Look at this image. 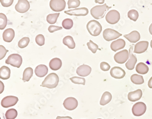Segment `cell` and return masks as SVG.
<instances>
[{"label":"cell","mask_w":152,"mask_h":119,"mask_svg":"<svg viewBox=\"0 0 152 119\" xmlns=\"http://www.w3.org/2000/svg\"><path fill=\"white\" fill-rule=\"evenodd\" d=\"M111 8V7H108L106 3L103 5L96 6L91 9V14L95 19H101L104 18L106 12Z\"/></svg>","instance_id":"6da1fadb"},{"label":"cell","mask_w":152,"mask_h":119,"mask_svg":"<svg viewBox=\"0 0 152 119\" xmlns=\"http://www.w3.org/2000/svg\"><path fill=\"white\" fill-rule=\"evenodd\" d=\"M58 82L59 77L58 75L56 73H51L46 77L41 86L52 89L57 86Z\"/></svg>","instance_id":"7a4b0ae2"},{"label":"cell","mask_w":152,"mask_h":119,"mask_svg":"<svg viewBox=\"0 0 152 119\" xmlns=\"http://www.w3.org/2000/svg\"><path fill=\"white\" fill-rule=\"evenodd\" d=\"M86 28L91 35L97 36L102 31V26L101 24L96 20H92L87 23Z\"/></svg>","instance_id":"3957f363"},{"label":"cell","mask_w":152,"mask_h":119,"mask_svg":"<svg viewBox=\"0 0 152 119\" xmlns=\"http://www.w3.org/2000/svg\"><path fill=\"white\" fill-rule=\"evenodd\" d=\"M23 62L22 57L18 54H11L5 61L7 64L10 65L12 66L19 68Z\"/></svg>","instance_id":"277c9868"},{"label":"cell","mask_w":152,"mask_h":119,"mask_svg":"<svg viewBox=\"0 0 152 119\" xmlns=\"http://www.w3.org/2000/svg\"><path fill=\"white\" fill-rule=\"evenodd\" d=\"M122 35L118 31L111 29H107L104 30L103 33V38L107 41H110L118 39Z\"/></svg>","instance_id":"5b68a950"},{"label":"cell","mask_w":152,"mask_h":119,"mask_svg":"<svg viewBox=\"0 0 152 119\" xmlns=\"http://www.w3.org/2000/svg\"><path fill=\"white\" fill-rule=\"evenodd\" d=\"M146 105L144 103L139 102L132 106V112L133 115L136 116H140L144 114L146 111Z\"/></svg>","instance_id":"8992f818"},{"label":"cell","mask_w":152,"mask_h":119,"mask_svg":"<svg viewBox=\"0 0 152 119\" xmlns=\"http://www.w3.org/2000/svg\"><path fill=\"white\" fill-rule=\"evenodd\" d=\"M120 19V14L118 11L112 10L107 13L106 16V21L111 24H117Z\"/></svg>","instance_id":"52a82bcc"},{"label":"cell","mask_w":152,"mask_h":119,"mask_svg":"<svg viewBox=\"0 0 152 119\" xmlns=\"http://www.w3.org/2000/svg\"><path fill=\"white\" fill-rule=\"evenodd\" d=\"M50 6L53 11L56 12H61L65 9L66 2L64 0H51Z\"/></svg>","instance_id":"ba28073f"},{"label":"cell","mask_w":152,"mask_h":119,"mask_svg":"<svg viewBox=\"0 0 152 119\" xmlns=\"http://www.w3.org/2000/svg\"><path fill=\"white\" fill-rule=\"evenodd\" d=\"M18 101V97L14 96H8L4 97L1 100V105L2 107L7 108L17 104Z\"/></svg>","instance_id":"9c48e42d"},{"label":"cell","mask_w":152,"mask_h":119,"mask_svg":"<svg viewBox=\"0 0 152 119\" xmlns=\"http://www.w3.org/2000/svg\"><path fill=\"white\" fill-rule=\"evenodd\" d=\"M129 58V53L126 50H124L115 54L114 57L116 62L120 64L124 63Z\"/></svg>","instance_id":"30bf717a"},{"label":"cell","mask_w":152,"mask_h":119,"mask_svg":"<svg viewBox=\"0 0 152 119\" xmlns=\"http://www.w3.org/2000/svg\"><path fill=\"white\" fill-rule=\"evenodd\" d=\"M30 7V5L28 0H18L15 7L17 12L21 13H24L28 11Z\"/></svg>","instance_id":"8fae6325"},{"label":"cell","mask_w":152,"mask_h":119,"mask_svg":"<svg viewBox=\"0 0 152 119\" xmlns=\"http://www.w3.org/2000/svg\"><path fill=\"white\" fill-rule=\"evenodd\" d=\"M64 13L70 16H86L89 13V11L86 7H80L65 11Z\"/></svg>","instance_id":"7c38bea8"},{"label":"cell","mask_w":152,"mask_h":119,"mask_svg":"<svg viewBox=\"0 0 152 119\" xmlns=\"http://www.w3.org/2000/svg\"><path fill=\"white\" fill-rule=\"evenodd\" d=\"M63 105L64 108L67 110H74L78 106V101L74 97L67 98L64 100Z\"/></svg>","instance_id":"4fadbf2b"},{"label":"cell","mask_w":152,"mask_h":119,"mask_svg":"<svg viewBox=\"0 0 152 119\" xmlns=\"http://www.w3.org/2000/svg\"><path fill=\"white\" fill-rule=\"evenodd\" d=\"M132 51H133V46H132L129 49V61H127L125 65L126 68L129 70H132L134 68L135 65L137 62V58L132 54Z\"/></svg>","instance_id":"5bb4252c"},{"label":"cell","mask_w":152,"mask_h":119,"mask_svg":"<svg viewBox=\"0 0 152 119\" xmlns=\"http://www.w3.org/2000/svg\"><path fill=\"white\" fill-rule=\"evenodd\" d=\"M110 74L114 79H120L124 77L126 73L125 71L120 67H115L111 70Z\"/></svg>","instance_id":"9a60e30c"},{"label":"cell","mask_w":152,"mask_h":119,"mask_svg":"<svg viewBox=\"0 0 152 119\" xmlns=\"http://www.w3.org/2000/svg\"><path fill=\"white\" fill-rule=\"evenodd\" d=\"M148 44L149 43L147 41L139 42L135 46L134 52L137 54L143 53L147 50Z\"/></svg>","instance_id":"2e32d148"},{"label":"cell","mask_w":152,"mask_h":119,"mask_svg":"<svg viewBox=\"0 0 152 119\" xmlns=\"http://www.w3.org/2000/svg\"><path fill=\"white\" fill-rule=\"evenodd\" d=\"M91 71V68L87 65L83 64L80 65L76 70V73L80 76H88Z\"/></svg>","instance_id":"e0dca14e"},{"label":"cell","mask_w":152,"mask_h":119,"mask_svg":"<svg viewBox=\"0 0 152 119\" xmlns=\"http://www.w3.org/2000/svg\"><path fill=\"white\" fill-rule=\"evenodd\" d=\"M126 46V42L123 39H119L113 42L111 44V48L113 51H117L123 49Z\"/></svg>","instance_id":"ac0fdd59"},{"label":"cell","mask_w":152,"mask_h":119,"mask_svg":"<svg viewBox=\"0 0 152 119\" xmlns=\"http://www.w3.org/2000/svg\"><path fill=\"white\" fill-rule=\"evenodd\" d=\"M124 37L131 43H135L140 40L141 36L138 31L134 30L129 34L124 35Z\"/></svg>","instance_id":"d6986e66"},{"label":"cell","mask_w":152,"mask_h":119,"mask_svg":"<svg viewBox=\"0 0 152 119\" xmlns=\"http://www.w3.org/2000/svg\"><path fill=\"white\" fill-rule=\"evenodd\" d=\"M142 91L138 89L134 91L130 92L128 94V99L131 102H135L140 99L142 97Z\"/></svg>","instance_id":"ffe728a7"},{"label":"cell","mask_w":152,"mask_h":119,"mask_svg":"<svg viewBox=\"0 0 152 119\" xmlns=\"http://www.w3.org/2000/svg\"><path fill=\"white\" fill-rule=\"evenodd\" d=\"M3 39L6 42H11L15 37V32L13 29L9 28L4 31L2 35Z\"/></svg>","instance_id":"44dd1931"},{"label":"cell","mask_w":152,"mask_h":119,"mask_svg":"<svg viewBox=\"0 0 152 119\" xmlns=\"http://www.w3.org/2000/svg\"><path fill=\"white\" fill-rule=\"evenodd\" d=\"M48 73V68L45 65H39L35 69V73L38 77H44Z\"/></svg>","instance_id":"7402d4cb"},{"label":"cell","mask_w":152,"mask_h":119,"mask_svg":"<svg viewBox=\"0 0 152 119\" xmlns=\"http://www.w3.org/2000/svg\"><path fill=\"white\" fill-rule=\"evenodd\" d=\"M62 61L58 58H54L50 61L49 66L50 68L53 71H57L61 68Z\"/></svg>","instance_id":"603a6c76"},{"label":"cell","mask_w":152,"mask_h":119,"mask_svg":"<svg viewBox=\"0 0 152 119\" xmlns=\"http://www.w3.org/2000/svg\"><path fill=\"white\" fill-rule=\"evenodd\" d=\"M11 70L6 66H2L0 68V78L3 80L8 79L10 78Z\"/></svg>","instance_id":"cb8c5ba5"},{"label":"cell","mask_w":152,"mask_h":119,"mask_svg":"<svg viewBox=\"0 0 152 119\" xmlns=\"http://www.w3.org/2000/svg\"><path fill=\"white\" fill-rule=\"evenodd\" d=\"M136 71L138 73L142 75L146 74L148 73L149 68L144 63L140 62L137 65Z\"/></svg>","instance_id":"d4e9b609"},{"label":"cell","mask_w":152,"mask_h":119,"mask_svg":"<svg viewBox=\"0 0 152 119\" xmlns=\"http://www.w3.org/2000/svg\"><path fill=\"white\" fill-rule=\"evenodd\" d=\"M112 99V95L110 92L106 91L104 92L101 98L100 104L102 106L106 105L111 102Z\"/></svg>","instance_id":"484cf974"},{"label":"cell","mask_w":152,"mask_h":119,"mask_svg":"<svg viewBox=\"0 0 152 119\" xmlns=\"http://www.w3.org/2000/svg\"><path fill=\"white\" fill-rule=\"evenodd\" d=\"M63 43L70 49H74L75 47V43L73 38L71 36H67L63 40Z\"/></svg>","instance_id":"4316f807"},{"label":"cell","mask_w":152,"mask_h":119,"mask_svg":"<svg viewBox=\"0 0 152 119\" xmlns=\"http://www.w3.org/2000/svg\"><path fill=\"white\" fill-rule=\"evenodd\" d=\"M33 69L30 67L26 68L23 73V80L24 82H28L31 79L33 75Z\"/></svg>","instance_id":"83f0119b"},{"label":"cell","mask_w":152,"mask_h":119,"mask_svg":"<svg viewBox=\"0 0 152 119\" xmlns=\"http://www.w3.org/2000/svg\"><path fill=\"white\" fill-rule=\"evenodd\" d=\"M131 80L132 83L135 84L141 85L144 83V81L143 76L139 75L133 74L131 76Z\"/></svg>","instance_id":"f1b7e54d"},{"label":"cell","mask_w":152,"mask_h":119,"mask_svg":"<svg viewBox=\"0 0 152 119\" xmlns=\"http://www.w3.org/2000/svg\"><path fill=\"white\" fill-rule=\"evenodd\" d=\"M18 116V111L14 109H8L5 114L6 119H15Z\"/></svg>","instance_id":"f546056e"},{"label":"cell","mask_w":152,"mask_h":119,"mask_svg":"<svg viewBox=\"0 0 152 119\" xmlns=\"http://www.w3.org/2000/svg\"><path fill=\"white\" fill-rule=\"evenodd\" d=\"M59 13H53V14H48L46 20L48 23L50 24H53L56 23L58 18L59 17Z\"/></svg>","instance_id":"4dcf8cb0"},{"label":"cell","mask_w":152,"mask_h":119,"mask_svg":"<svg viewBox=\"0 0 152 119\" xmlns=\"http://www.w3.org/2000/svg\"><path fill=\"white\" fill-rule=\"evenodd\" d=\"M127 16L130 19L136 22L138 19V17H139V14H138V12L134 9H132V10H130L128 13H127Z\"/></svg>","instance_id":"1f68e13d"},{"label":"cell","mask_w":152,"mask_h":119,"mask_svg":"<svg viewBox=\"0 0 152 119\" xmlns=\"http://www.w3.org/2000/svg\"><path fill=\"white\" fill-rule=\"evenodd\" d=\"M7 19L6 15L3 13H0V29L3 30L7 25Z\"/></svg>","instance_id":"d6a6232c"},{"label":"cell","mask_w":152,"mask_h":119,"mask_svg":"<svg viewBox=\"0 0 152 119\" xmlns=\"http://www.w3.org/2000/svg\"><path fill=\"white\" fill-rule=\"evenodd\" d=\"M70 81L73 83L77 84H82L85 85L86 84V79L83 77H78V76H74L70 79Z\"/></svg>","instance_id":"836d02e7"},{"label":"cell","mask_w":152,"mask_h":119,"mask_svg":"<svg viewBox=\"0 0 152 119\" xmlns=\"http://www.w3.org/2000/svg\"><path fill=\"white\" fill-rule=\"evenodd\" d=\"M87 46H88V49L91 51L93 54L96 53L97 50H101L98 47V45L95 44L91 40H90V42L87 43Z\"/></svg>","instance_id":"e575fe53"},{"label":"cell","mask_w":152,"mask_h":119,"mask_svg":"<svg viewBox=\"0 0 152 119\" xmlns=\"http://www.w3.org/2000/svg\"><path fill=\"white\" fill-rule=\"evenodd\" d=\"M62 26L65 29H70L73 26V20L70 18H66L62 22Z\"/></svg>","instance_id":"d590c367"},{"label":"cell","mask_w":152,"mask_h":119,"mask_svg":"<svg viewBox=\"0 0 152 119\" xmlns=\"http://www.w3.org/2000/svg\"><path fill=\"white\" fill-rule=\"evenodd\" d=\"M30 39L28 37H24L19 40L18 43V46L20 48H24L28 45Z\"/></svg>","instance_id":"8d00e7d4"},{"label":"cell","mask_w":152,"mask_h":119,"mask_svg":"<svg viewBox=\"0 0 152 119\" xmlns=\"http://www.w3.org/2000/svg\"><path fill=\"white\" fill-rule=\"evenodd\" d=\"M80 0H69L68 1V6L69 9L71 8H76L80 5Z\"/></svg>","instance_id":"74e56055"},{"label":"cell","mask_w":152,"mask_h":119,"mask_svg":"<svg viewBox=\"0 0 152 119\" xmlns=\"http://www.w3.org/2000/svg\"><path fill=\"white\" fill-rule=\"evenodd\" d=\"M35 41L39 46H44L45 44V38L44 36L41 34L38 35L36 37Z\"/></svg>","instance_id":"f35d334b"},{"label":"cell","mask_w":152,"mask_h":119,"mask_svg":"<svg viewBox=\"0 0 152 119\" xmlns=\"http://www.w3.org/2000/svg\"><path fill=\"white\" fill-rule=\"evenodd\" d=\"M14 0H0V2L3 7H9L13 3Z\"/></svg>","instance_id":"ab89813d"},{"label":"cell","mask_w":152,"mask_h":119,"mask_svg":"<svg viewBox=\"0 0 152 119\" xmlns=\"http://www.w3.org/2000/svg\"><path fill=\"white\" fill-rule=\"evenodd\" d=\"M100 68L103 71H106L110 69L111 67L108 63L106 62H102L100 64Z\"/></svg>","instance_id":"60d3db41"},{"label":"cell","mask_w":152,"mask_h":119,"mask_svg":"<svg viewBox=\"0 0 152 119\" xmlns=\"http://www.w3.org/2000/svg\"><path fill=\"white\" fill-rule=\"evenodd\" d=\"M8 50H6V48L3 46H0V60L4 58L6 56L7 53L8 52Z\"/></svg>","instance_id":"b9f144b4"},{"label":"cell","mask_w":152,"mask_h":119,"mask_svg":"<svg viewBox=\"0 0 152 119\" xmlns=\"http://www.w3.org/2000/svg\"><path fill=\"white\" fill-rule=\"evenodd\" d=\"M62 29V27H59V26H54V25H50L48 27V30L50 33H54L56 31Z\"/></svg>","instance_id":"7bdbcfd3"},{"label":"cell","mask_w":152,"mask_h":119,"mask_svg":"<svg viewBox=\"0 0 152 119\" xmlns=\"http://www.w3.org/2000/svg\"><path fill=\"white\" fill-rule=\"evenodd\" d=\"M56 119H73L70 116H58Z\"/></svg>","instance_id":"ee69618b"},{"label":"cell","mask_w":152,"mask_h":119,"mask_svg":"<svg viewBox=\"0 0 152 119\" xmlns=\"http://www.w3.org/2000/svg\"><path fill=\"white\" fill-rule=\"evenodd\" d=\"M148 86L149 88H152V76L148 81Z\"/></svg>","instance_id":"f6af8a7d"},{"label":"cell","mask_w":152,"mask_h":119,"mask_svg":"<svg viewBox=\"0 0 152 119\" xmlns=\"http://www.w3.org/2000/svg\"><path fill=\"white\" fill-rule=\"evenodd\" d=\"M95 2L100 4H103L105 2V0H95Z\"/></svg>","instance_id":"bcb514c9"},{"label":"cell","mask_w":152,"mask_h":119,"mask_svg":"<svg viewBox=\"0 0 152 119\" xmlns=\"http://www.w3.org/2000/svg\"><path fill=\"white\" fill-rule=\"evenodd\" d=\"M149 31L150 34L152 35V23L150 24L149 28Z\"/></svg>","instance_id":"7dc6e473"},{"label":"cell","mask_w":152,"mask_h":119,"mask_svg":"<svg viewBox=\"0 0 152 119\" xmlns=\"http://www.w3.org/2000/svg\"><path fill=\"white\" fill-rule=\"evenodd\" d=\"M150 46H151V47L152 48V40H151V43H150Z\"/></svg>","instance_id":"c3c4849f"},{"label":"cell","mask_w":152,"mask_h":119,"mask_svg":"<svg viewBox=\"0 0 152 119\" xmlns=\"http://www.w3.org/2000/svg\"><path fill=\"white\" fill-rule=\"evenodd\" d=\"M100 119V118H98V119Z\"/></svg>","instance_id":"681fc988"}]
</instances>
